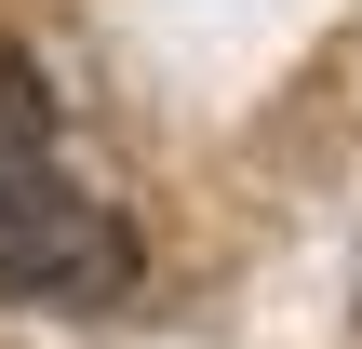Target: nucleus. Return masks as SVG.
Returning a JSON list of instances; mask_svg holds the SVG:
<instances>
[{
    "mask_svg": "<svg viewBox=\"0 0 362 349\" xmlns=\"http://www.w3.org/2000/svg\"><path fill=\"white\" fill-rule=\"evenodd\" d=\"M121 282H134V242H121V215L94 202V175L67 161L54 67L0 40V296L107 309Z\"/></svg>",
    "mask_w": 362,
    "mask_h": 349,
    "instance_id": "f257e3e1",
    "label": "nucleus"
}]
</instances>
